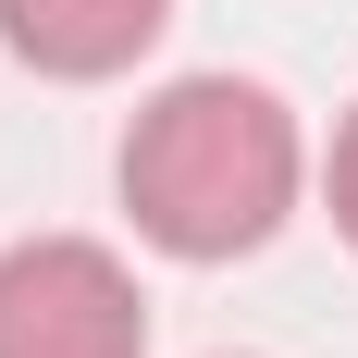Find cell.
I'll return each mask as SVG.
<instances>
[{"label": "cell", "mask_w": 358, "mask_h": 358, "mask_svg": "<svg viewBox=\"0 0 358 358\" xmlns=\"http://www.w3.org/2000/svg\"><path fill=\"white\" fill-rule=\"evenodd\" d=\"M296 111L248 74H173L124 124V210L161 259H248L296 210Z\"/></svg>", "instance_id": "obj_1"}, {"label": "cell", "mask_w": 358, "mask_h": 358, "mask_svg": "<svg viewBox=\"0 0 358 358\" xmlns=\"http://www.w3.org/2000/svg\"><path fill=\"white\" fill-rule=\"evenodd\" d=\"M0 358H148V296L99 235L0 248Z\"/></svg>", "instance_id": "obj_2"}, {"label": "cell", "mask_w": 358, "mask_h": 358, "mask_svg": "<svg viewBox=\"0 0 358 358\" xmlns=\"http://www.w3.org/2000/svg\"><path fill=\"white\" fill-rule=\"evenodd\" d=\"M161 25H173V0H0V37H13V62L62 74V87H99V74H124Z\"/></svg>", "instance_id": "obj_3"}, {"label": "cell", "mask_w": 358, "mask_h": 358, "mask_svg": "<svg viewBox=\"0 0 358 358\" xmlns=\"http://www.w3.org/2000/svg\"><path fill=\"white\" fill-rule=\"evenodd\" d=\"M334 235L358 248V111L334 124Z\"/></svg>", "instance_id": "obj_4"}]
</instances>
